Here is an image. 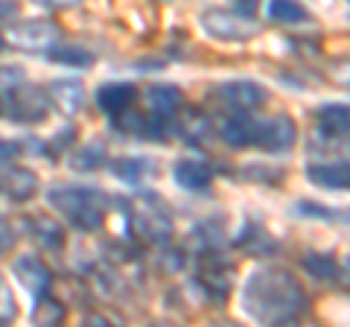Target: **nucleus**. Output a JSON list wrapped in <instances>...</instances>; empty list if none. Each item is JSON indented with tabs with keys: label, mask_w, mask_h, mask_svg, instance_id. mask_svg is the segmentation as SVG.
I'll use <instances>...</instances> for the list:
<instances>
[{
	"label": "nucleus",
	"mask_w": 350,
	"mask_h": 327,
	"mask_svg": "<svg viewBox=\"0 0 350 327\" xmlns=\"http://www.w3.org/2000/svg\"><path fill=\"white\" fill-rule=\"evenodd\" d=\"M245 313L262 324H286L306 310V292L286 269L269 266L248 278L243 292Z\"/></svg>",
	"instance_id": "1"
},
{
	"label": "nucleus",
	"mask_w": 350,
	"mask_h": 327,
	"mask_svg": "<svg viewBox=\"0 0 350 327\" xmlns=\"http://www.w3.org/2000/svg\"><path fill=\"white\" fill-rule=\"evenodd\" d=\"M50 205L59 208L79 231H100L105 220V199L96 190L82 187H56L50 190Z\"/></svg>",
	"instance_id": "2"
},
{
	"label": "nucleus",
	"mask_w": 350,
	"mask_h": 327,
	"mask_svg": "<svg viewBox=\"0 0 350 327\" xmlns=\"http://www.w3.org/2000/svg\"><path fill=\"white\" fill-rule=\"evenodd\" d=\"M202 27L211 32L213 38H222V41H248L260 36V24L254 18H245V15H237V12H222V9H207L202 15Z\"/></svg>",
	"instance_id": "3"
},
{
	"label": "nucleus",
	"mask_w": 350,
	"mask_h": 327,
	"mask_svg": "<svg viewBox=\"0 0 350 327\" xmlns=\"http://www.w3.org/2000/svg\"><path fill=\"white\" fill-rule=\"evenodd\" d=\"M295 140H298V126L286 114H275L254 126V144L266 152H283L295 146Z\"/></svg>",
	"instance_id": "4"
},
{
	"label": "nucleus",
	"mask_w": 350,
	"mask_h": 327,
	"mask_svg": "<svg viewBox=\"0 0 350 327\" xmlns=\"http://www.w3.org/2000/svg\"><path fill=\"white\" fill-rule=\"evenodd\" d=\"M9 91V117L18 123H41L47 117V94L38 88H27V85H12Z\"/></svg>",
	"instance_id": "5"
},
{
	"label": "nucleus",
	"mask_w": 350,
	"mask_h": 327,
	"mask_svg": "<svg viewBox=\"0 0 350 327\" xmlns=\"http://www.w3.org/2000/svg\"><path fill=\"white\" fill-rule=\"evenodd\" d=\"M135 231H140V237L149 243H167L172 234V220L161 205L144 199L135 211Z\"/></svg>",
	"instance_id": "6"
},
{
	"label": "nucleus",
	"mask_w": 350,
	"mask_h": 327,
	"mask_svg": "<svg viewBox=\"0 0 350 327\" xmlns=\"http://www.w3.org/2000/svg\"><path fill=\"white\" fill-rule=\"evenodd\" d=\"M9 41L21 50H47L59 41V27L50 21H24L9 32Z\"/></svg>",
	"instance_id": "7"
},
{
	"label": "nucleus",
	"mask_w": 350,
	"mask_h": 327,
	"mask_svg": "<svg viewBox=\"0 0 350 327\" xmlns=\"http://www.w3.org/2000/svg\"><path fill=\"white\" fill-rule=\"evenodd\" d=\"M12 272H15V278L24 283V289L32 292L36 298L44 296V292L50 289V283H53V272L36 254H21L15 263H12Z\"/></svg>",
	"instance_id": "8"
},
{
	"label": "nucleus",
	"mask_w": 350,
	"mask_h": 327,
	"mask_svg": "<svg viewBox=\"0 0 350 327\" xmlns=\"http://www.w3.org/2000/svg\"><path fill=\"white\" fill-rule=\"evenodd\" d=\"M219 96L228 103V105H234L239 108V112H248V108H257L266 103V88H262L260 82H251V79H231V82H225V85H219Z\"/></svg>",
	"instance_id": "9"
},
{
	"label": "nucleus",
	"mask_w": 350,
	"mask_h": 327,
	"mask_svg": "<svg viewBox=\"0 0 350 327\" xmlns=\"http://www.w3.org/2000/svg\"><path fill=\"white\" fill-rule=\"evenodd\" d=\"M47 103L56 105L62 114H76L85 105V88L76 79H56L47 85Z\"/></svg>",
	"instance_id": "10"
},
{
	"label": "nucleus",
	"mask_w": 350,
	"mask_h": 327,
	"mask_svg": "<svg viewBox=\"0 0 350 327\" xmlns=\"http://www.w3.org/2000/svg\"><path fill=\"white\" fill-rule=\"evenodd\" d=\"M172 179H175V184H181L184 190L199 193V190H207V187H211L213 170L207 167L204 161L184 158V161H178V164H175V167H172Z\"/></svg>",
	"instance_id": "11"
},
{
	"label": "nucleus",
	"mask_w": 350,
	"mask_h": 327,
	"mask_svg": "<svg viewBox=\"0 0 350 327\" xmlns=\"http://www.w3.org/2000/svg\"><path fill=\"white\" fill-rule=\"evenodd\" d=\"M231 275H234V266L225 263L222 257H216V254H204L202 257L199 278H202L204 287L213 292V296H222L225 298V292L231 289Z\"/></svg>",
	"instance_id": "12"
},
{
	"label": "nucleus",
	"mask_w": 350,
	"mask_h": 327,
	"mask_svg": "<svg viewBox=\"0 0 350 327\" xmlns=\"http://www.w3.org/2000/svg\"><path fill=\"white\" fill-rule=\"evenodd\" d=\"M135 85H129V82H105L100 85V91H96V105L103 108L105 114H120V112H126V108L135 103Z\"/></svg>",
	"instance_id": "13"
},
{
	"label": "nucleus",
	"mask_w": 350,
	"mask_h": 327,
	"mask_svg": "<svg viewBox=\"0 0 350 327\" xmlns=\"http://www.w3.org/2000/svg\"><path fill=\"white\" fill-rule=\"evenodd\" d=\"M306 179L324 190H347L350 170L347 164H310L306 167Z\"/></svg>",
	"instance_id": "14"
},
{
	"label": "nucleus",
	"mask_w": 350,
	"mask_h": 327,
	"mask_svg": "<svg viewBox=\"0 0 350 327\" xmlns=\"http://www.w3.org/2000/svg\"><path fill=\"white\" fill-rule=\"evenodd\" d=\"M315 123H319V132L321 138H330L338 140L347 135V123H350V114H347V105H321L319 114H315Z\"/></svg>",
	"instance_id": "15"
},
{
	"label": "nucleus",
	"mask_w": 350,
	"mask_h": 327,
	"mask_svg": "<svg viewBox=\"0 0 350 327\" xmlns=\"http://www.w3.org/2000/svg\"><path fill=\"white\" fill-rule=\"evenodd\" d=\"M3 190H6L9 199L27 202L38 190V176L32 170H27V167H12L6 172V179H3Z\"/></svg>",
	"instance_id": "16"
},
{
	"label": "nucleus",
	"mask_w": 350,
	"mask_h": 327,
	"mask_svg": "<svg viewBox=\"0 0 350 327\" xmlns=\"http://www.w3.org/2000/svg\"><path fill=\"white\" fill-rule=\"evenodd\" d=\"M254 120L248 117H231L228 123L222 126V138L228 146L234 149H245V146H254Z\"/></svg>",
	"instance_id": "17"
},
{
	"label": "nucleus",
	"mask_w": 350,
	"mask_h": 327,
	"mask_svg": "<svg viewBox=\"0 0 350 327\" xmlns=\"http://www.w3.org/2000/svg\"><path fill=\"white\" fill-rule=\"evenodd\" d=\"M146 100L152 105V112L167 117V114L175 112V108H181L184 96H181V91L175 88V85H152V88L146 91Z\"/></svg>",
	"instance_id": "18"
},
{
	"label": "nucleus",
	"mask_w": 350,
	"mask_h": 327,
	"mask_svg": "<svg viewBox=\"0 0 350 327\" xmlns=\"http://www.w3.org/2000/svg\"><path fill=\"white\" fill-rule=\"evenodd\" d=\"M47 56H50V62L68 64V68H91L94 64V53H88L76 44H53L47 50Z\"/></svg>",
	"instance_id": "19"
},
{
	"label": "nucleus",
	"mask_w": 350,
	"mask_h": 327,
	"mask_svg": "<svg viewBox=\"0 0 350 327\" xmlns=\"http://www.w3.org/2000/svg\"><path fill=\"white\" fill-rule=\"evenodd\" d=\"M32 237H36L44 248H62L64 246L62 225L56 220H50V216H36V220H32Z\"/></svg>",
	"instance_id": "20"
},
{
	"label": "nucleus",
	"mask_w": 350,
	"mask_h": 327,
	"mask_svg": "<svg viewBox=\"0 0 350 327\" xmlns=\"http://www.w3.org/2000/svg\"><path fill=\"white\" fill-rule=\"evenodd\" d=\"M269 15L278 24H304V21H310V12H306L298 0H271Z\"/></svg>",
	"instance_id": "21"
},
{
	"label": "nucleus",
	"mask_w": 350,
	"mask_h": 327,
	"mask_svg": "<svg viewBox=\"0 0 350 327\" xmlns=\"http://www.w3.org/2000/svg\"><path fill=\"white\" fill-rule=\"evenodd\" d=\"M38 304H36V310H32V319H36L38 324H59L62 319H64V304L62 301H56V298H50L47 292L44 296H38L36 298Z\"/></svg>",
	"instance_id": "22"
},
{
	"label": "nucleus",
	"mask_w": 350,
	"mask_h": 327,
	"mask_svg": "<svg viewBox=\"0 0 350 327\" xmlns=\"http://www.w3.org/2000/svg\"><path fill=\"white\" fill-rule=\"evenodd\" d=\"M304 269L310 272L315 280H333L336 272H338L336 260L330 254H306L304 257Z\"/></svg>",
	"instance_id": "23"
},
{
	"label": "nucleus",
	"mask_w": 350,
	"mask_h": 327,
	"mask_svg": "<svg viewBox=\"0 0 350 327\" xmlns=\"http://www.w3.org/2000/svg\"><path fill=\"white\" fill-rule=\"evenodd\" d=\"M178 132L187 140H202L207 132H211V123H207V117L202 112H184L181 123H178Z\"/></svg>",
	"instance_id": "24"
},
{
	"label": "nucleus",
	"mask_w": 350,
	"mask_h": 327,
	"mask_svg": "<svg viewBox=\"0 0 350 327\" xmlns=\"http://www.w3.org/2000/svg\"><path fill=\"white\" fill-rule=\"evenodd\" d=\"M117 176L126 179V181H140L144 176H149V172H155V167L146 161V158H123L117 161Z\"/></svg>",
	"instance_id": "25"
},
{
	"label": "nucleus",
	"mask_w": 350,
	"mask_h": 327,
	"mask_svg": "<svg viewBox=\"0 0 350 327\" xmlns=\"http://www.w3.org/2000/svg\"><path fill=\"white\" fill-rule=\"evenodd\" d=\"M103 161H105V152L100 146H85L82 152H76L70 158V167L79 170V172H91L96 167H103Z\"/></svg>",
	"instance_id": "26"
},
{
	"label": "nucleus",
	"mask_w": 350,
	"mask_h": 327,
	"mask_svg": "<svg viewBox=\"0 0 350 327\" xmlns=\"http://www.w3.org/2000/svg\"><path fill=\"white\" fill-rule=\"evenodd\" d=\"M15 315H18L15 296H12V289H9V283H6L3 278H0V324L15 322Z\"/></svg>",
	"instance_id": "27"
},
{
	"label": "nucleus",
	"mask_w": 350,
	"mask_h": 327,
	"mask_svg": "<svg viewBox=\"0 0 350 327\" xmlns=\"http://www.w3.org/2000/svg\"><path fill=\"white\" fill-rule=\"evenodd\" d=\"M114 126L120 129V132H126V135H144V126H146V117H140L135 112H129V114H114Z\"/></svg>",
	"instance_id": "28"
},
{
	"label": "nucleus",
	"mask_w": 350,
	"mask_h": 327,
	"mask_svg": "<svg viewBox=\"0 0 350 327\" xmlns=\"http://www.w3.org/2000/svg\"><path fill=\"white\" fill-rule=\"evenodd\" d=\"M234 9H237V15L254 18L257 9H260V0H234Z\"/></svg>",
	"instance_id": "29"
},
{
	"label": "nucleus",
	"mask_w": 350,
	"mask_h": 327,
	"mask_svg": "<svg viewBox=\"0 0 350 327\" xmlns=\"http://www.w3.org/2000/svg\"><path fill=\"white\" fill-rule=\"evenodd\" d=\"M21 12L18 0H0V21H12Z\"/></svg>",
	"instance_id": "30"
},
{
	"label": "nucleus",
	"mask_w": 350,
	"mask_h": 327,
	"mask_svg": "<svg viewBox=\"0 0 350 327\" xmlns=\"http://www.w3.org/2000/svg\"><path fill=\"white\" fill-rule=\"evenodd\" d=\"M36 3L47 6V9H70L76 3H82V0H36Z\"/></svg>",
	"instance_id": "31"
},
{
	"label": "nucleus",
	"mask_w": 350,
	"mask_h": 327,
	"mask_svg": "<svg viewBox=\"0 0 350 327\" xmlns=\"http://www.w3.org/2000/svg\"><path fill=\"white\" fill-rule=\"evenodd\" d=\"M298 211L301 213H312V216H330V213L324 211V205H312V202H301Z\"/></svg>",
	"instance_id": "32"
},
{
	"label": "nucleus",
	"mask_w": 350,
	"mask_h": 327,
	"mask_svg": "<svg viewBox=\"0 0 350 327\" xmlns=\"http://www.w3.org/2000/svg\"><path fill=\"white\" fill-rule=\"evenodd\" d=\"M73 135H76V132H73V129H64V132H62V135H56V138H53V144H56V149L62 152V149H64V146H68V144H70V140H73Z\"/></svg>",
	"instance_id": "33"
},
{
	"label": "nucleus",
	"mask_w": 350,
	"mask_h": 327,
	"mask_svg": "<svg viewBox=\"0 0 350 327\" xmlns=\"http://www.w3.org/2000/svg\"><path fill=\"white\" fill-rule=\"evenodd\" d=\"M15 146L12 144H6V140H0V164H6V161H12L15 158Z\"/></svg>",
	"instance_id": "34"
},
{
	"label": "nucleus",
	"mask_w": 350,
	"mask_h": 327,
	"mask_svg": "<svg viewBox=\"0 0 350 327\" xmlns=\"http://www.w3.org/2000/svg\"><path fill=\"white\" fill-rule=\"evenodd\" d=\"M12 243H15V239H12V237H9V234H3V231H0V254H6V252H9V248H12Z\"/></svg>",
	"instance_id": "35"
},
{
	"label": "nucleus",
	"mask_w": 350,
	"mask_h": 327,
	"mask_svg": "<svg viewBox=\"0 0 350 327\" xmlns=\"http://www.w3.org/2000/svg\"><path fill=\"white\" fill-rule=\"evenodd\" d=\"M3 50H6V38H3V36H0V53H3Z\"/></svg>",
	"instance_id": "36"
}]
</instances>
